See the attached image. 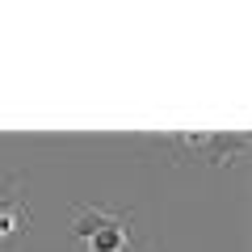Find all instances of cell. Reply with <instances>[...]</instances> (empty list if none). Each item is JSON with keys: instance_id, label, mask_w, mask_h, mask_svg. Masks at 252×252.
<instances>
[{"instance_id": "obj_1", "label": "cell", "mask_w": 252, "mask_h": 252, "mask_svg": "<svg viewBox=\"0 0 252 252\" xmlns=\"http://www.w3.org/2000/svg\"><path fill=\"white\" fill-rule=\"evenodd\" d=\"M172 147L185 160L198 156L206 164H231V156L248 152V135L244 130H231V135H206V130H198V135H172Z\"/></svg>"}, {"instance_id": "obj_2", "label": "cell", "mask_w": 252, "mask_h": 252, "mask_svg": "<svg viewBox=\"0 0 252 252\" xmlns=\"http://www.w3.org/2000/svg\"><path fill=\"white\" fill-rule=\"evenodd\" d=\"M135 215L130 210H114V215L105 219V227H97V231L84 240V252H126L130 248V240H135Z\"/></svg>"}]
</instances>
